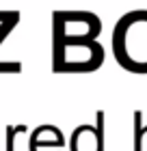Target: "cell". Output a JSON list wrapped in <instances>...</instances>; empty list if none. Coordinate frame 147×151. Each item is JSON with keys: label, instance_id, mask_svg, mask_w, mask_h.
<instances>
[{"label": "cell", "instance_id": "1", "mask_svg": "<svg viewBox=\"0 0 147 151\" xmlns=\"http://www.w3.org/2000/svg\"><path fill=\"white\" fill-rule=\"evenodd\" d=\"M115 60L130 73H147V11H130L113 28Z\"/></svg>", "mask_w": 147, "mask_h": 151}, {"label": "cell", "instance_id": "2", "mask_svg": "<svg viewBox=\"0 0 147 151\" xmlns=\"http://www.w3.org/2000/svg\"><path fill=\"white\" fill-rule=\"evenodd\" d=\"M104 63V47L97 39L52 37V69L65 73L95 71Z\"/></svg>", "mask_w": 147, "mask_h": 151}, {"label": "cell", "instance_id": "3", "mask_svg": "<svg viewBox=\"0 0 147 151\" xmlns=\"http://www.w3.org/2000/svg\"><path fill=\"white\" fill-rule=\"evenodd\" d=\"M104 121L106 112L97 110L95 112V125H78L69 136V151H106L104 149Z\"/></svg>", "mask_w": 147, "mask_h": 151}, {"label": "cell", "instance_id": "4", "mask_svg": "<svg viewBox=\"0 0 147 151\" xmlns=\"http://www.w3.org/2000/svg\"><path fill=\"white\" fill-rule=\"evenodd\" d=\"M41 147H48V149H59L63 151L65 149V138H54V140H41L39 138V129L35 127L30 132V140H28V151H39Z\"/></svg>", "mask_w": 147, "mask_h": 151}, {"label": "cell", "instance_id": "5", "mask_svg": "<svg viewBox=\"0 0 147 151\" xmlns=\"http://www.w3.org/2000/svg\"><path fill=\"white\" fill-rule=\"evenodd\" d=\"M28 132V125L20 123V125H7V151H15V134Z\"/></svg>", "mask_w": 147, "mask_h": 151}, {"label": "cell", "instance_id": "6", "mask_svg": "<svg viewBox=\"0 0 147 151\" xmlns=\"http://www.w3.org/2000/svg\"><path fill=\"white\" fill-rule=\"evenodd\" d=\"M17 24H20V13H17V15L13 17V19H7V22H2V24H0V45H2V41L11 35V30L15 28Z\"/></svg>", "mask_w": 147, "mask_h": 151}, {"label": "cell", "instance_id": "7", "mask_svg": "<svg viewBox=\"0 0 147 151\" xmlns=\"http://www.w3.org/2000/svg\"><path fill=\"white\" fill-rule=\"evenodd\" d=\"M0 71H9V73H20L22 71V63H15V60H9V63H0Z\"/></svg>", "mask_w": 147, "mask_h": 151}, {"label": "cell", "instance_id": "8", "mask_svg": "<svg viewBox=\"0 0 147 151\" xmlns=\"http://www.w3.org/2000/svg\"><path fill=\"white\" fill-rule=\"evenodd\" d=\"M17 15V11H0V24L7 22V19H13Z\"/></svg>", "mask_w": 147, "mask_h": 151}]
</instances>
